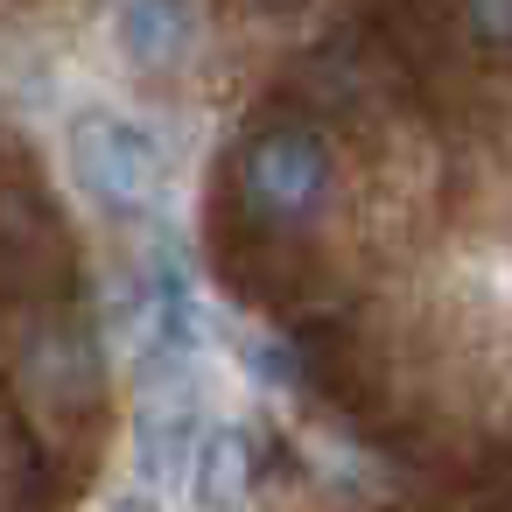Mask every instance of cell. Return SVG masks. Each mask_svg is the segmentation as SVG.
Segmentation results:
<instances>
[{
  "mask_svg": "<svg viewBox=\"0 0 512 512\" xmlns=\"http://www.w3.org/2000/svg\"><path fill=\"white\" fill-rule=\"evenodd\" d=\"M232 197H239L246 225H260V232L316 225V211L330 197V141H323V127H309L295 113L260 120L232 155Z\"/></svg>",
  "mask_w": 512,
  "mask_h": 512,
  "instance_id": "6da1fadb",
  "label": "cell"
},
{
  "mask_svg": "<svg viewBox=\"0 0 512 512\" xmlns=\"http://www.w3.org/2000/svg\"><path fill=\"white\" fill-rule=\"evenodd\" d=\"M64 169L71 183L85 190L92 211L106 218H155L162 211V190H169V162H162V141L120 113V106H78L64 120Z\"/></svg>",
  "mask_w": 512,
  "mask_h": 512,
  "instance_id": "7a4b0ae2",
  "label": "cell"
},
{
  "mask_svg": "<svg viewBox=\"0 0 512 512\" xmlns=\"http://www.w3.org/2000/svg\"><path fill=\"white\" fill-rule=\"evenodd\" d=\"M204 344H211V316H204V295H197V267H190V253L162 232V239L148 246V260H141L134 309H127L134 379L197 372V365H204Z\"/></svg>",
  "mask_w": 512,
  "mask_h": 512,
  "instance_id": "3957f363",
  "label": "cell"
},
{
  "mask_svg": "<svg viewBox=\"0 0 512 512\" xmlns=\"http://www.w3.org/2000/svg\"><path fill=\"white\" fill-rule=\"evenodd\" d=\"M211 400H204V365L197 372H155L134 379V477L141 484H190V456L211 428Z\"/></svg>",
  "mask_w": 512,
  "mask_h": 512,
  "instance_id": "277c9868",
  "label": "cell"
},
{
  "mask_svg": "<svg viewBox=\"0 0 512 512\" xmlns=\"http://www.w3.org/2000/svg\"><path fill=\"white\" fill-rule=\"evenodd\" d=\"M190 505L197 512H246L253 505V428L246 421H211L197 456H190Z\"/></svg>",
  "mask_w": 512,
  "mask_h": 512,
  "instance_id": "5b68a950",
  "label": "cell"
},
{
  "mask_svg": "<svg viewBox=\"0 0 512 512\" xmlns=\"http://www.w3.org/2000/svg\"><path fill=\"white\" fill-rule=\"evenodd\" d=\"M120 50L141 71H169L190 50V8L183 0H120Z\"/></svg>",
  "mask_w": 512,
  "mask_h": 512,
  "instance_id": "8992f818",
  "label": "cell"
},
{
  "mask_svg": "<svg viewBox=\"0 0 512 512\" xmlns=\"http://www.w3.org/2000/svg\"><path fill=\"white\" fill-rule=\"evenodd\" d=\"M239 365H246V379L260 393H302V379H309L295 337H281V330H246L239 337Z\"/></svg>",
  "mask_w": 512,
  "mask_h": 512,
  "instance_id": "52a82bcc",
  "label": "cell"
},
{
  "mask_svg": "<svg viewBox=\"0 0 512 512\" xmlns=\"http://www.w3.org/2000/svg\"><path fill=\"white\" fill-rule=\"evenodd\" d=\"M463 8V36L484 57H512V0H456Z\"/></svg>",
  "mask_w": 512,
  "mask_h": 512,
  "instance_id": "ba28073f",
  "label": "cell"
},
{
  "mask_svg": "<svg viewBox=\"0 0 512 512\" xmlns=\"http://www.w3.org/2000/svg\"><path fill=\"white\" fill-rule=\"evenodd\" d=\"M106 512H162V505H155V498H148V491H120V498H113V505H106Z\"/></svg>",
  "mask_w": 512,
  "mask_h": 512,
  "instance_id": "9c48e42d",
  "label": "cell"
},
{
  "mask_svg": "<svg viewBox=\"0 0 512 512\" xmlns=\"http://www.w3.org/2000/svg\"><path fill=\"white\" fill-rule=\"evenodd\" d=\"M260 8H302V0H260Z\"/></svg>",
  "mask_w": 512,
  "mask_h": 512,
  "instance_id": "30bf717a",
  "label": "cell"
}]
</instances>
